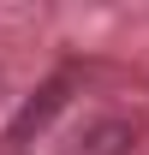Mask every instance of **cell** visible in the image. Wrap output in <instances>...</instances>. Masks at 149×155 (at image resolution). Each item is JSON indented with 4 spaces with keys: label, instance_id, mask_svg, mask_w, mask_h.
Returning a JSON list of instances; mask_svg holds the SVG:
<instances>
[{
    "label": "cell",
    "instance_id": "cell-1",
    "mask_svg": "<svg viewBox=\"0 0 149 155\" xmlns=\"http://www.w3.org/2000/svg\"><path fill=\"white\" fill-rule=\"evenodd\" d=\"M131 143H137V131H131V119H84L72 137H66V149L60 155H131Z\"/></svg>",
    "mask_w": 149,
    "mask_h": 155
},
{
    "label": "cell",
    "instance_id": "cell-2",
    "mask_svg": "<svg viewBox=\"0 0 149 155\" xmlns=\"http://www.w3.org/2000/svg\"><path fill=\"white\" fill-rule=\"evenodd\" d=\"M66 90H72V84H66V78H54V84L42 90V101H30V107H24V119H18V137H24V131H36L42 119H48L60 101H66Z\"/></svg>",
    "mask_w": 149,
    "mask_h": 155
}]
</instances>
